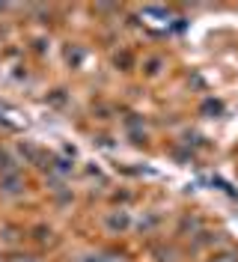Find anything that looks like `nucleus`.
<instances>
[{
    "instance_id": "nucleus-1",
    "label": "nucleus",
    "mask_w": 238,
    "mask_h": 262,
    "mask_svg": "<svg viewBox=\"0 0 238 262\" xmlns=\"http://www.w3.org/2000/svg\"><path fill=\"white\" fill-rule=\"evenodd\" d=\"M107 223H110L113 230H116V227H119V230H125V227H128V214H125V212H122V214H113Z\"/></svg>"
},
{
    "instance_id": "nucleus-2",
    "label": "nucleus",
    "mask_w": 238,
    "mask_h": 262,
    "mask_svg": "<svg viewBox=\"0 0 238 262\" xmlns=\"http://www.w3.org/2000/svg\"><path fill=\"white\" fill-rule=\"evenodd\" d=\"M212 262H235V253H232V250H226V253H217Z\"/></svg>"
}]
</instances>
